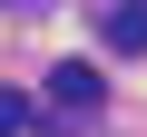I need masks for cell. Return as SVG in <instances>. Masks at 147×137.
Listing matches in <instances>:
<instances>
[{"label":"cell","mask_w":147,"mask_h":137,"mask_svg":"<svg viewBox=\"0 0 147 137\" xmlns=\"http://www.w3.org/2000/svg\"><path fill=\"white\" fill-rule=\"evenodd\" d=\"M49 108H59V118H98V108H108V68L59 59V68H49Z\"/></svg>","instance_id":"cell-1"},{"label":"cell","mask_w":147,"mask_h":137,"mask_svg":"<svg viewBox=\"0 0 147 137\" xmlns=\"http://www.w3.org/2000/svg\"><path fill=\"white\" fill-rule=\"evenodd\" d=\"M98 39L108 49H147V0H108L98 10Z\"/></svg>","instance_id":"cell-2"},{"label":"cell","mask_w":147,"mask_h":137,"mask_svg":"<svg viewBox=\"0 0 147 137\" xmlns=\"http://www.w3.org/2000/svg\"><path fill=\"white\" fill-rule=\"evenodd\" d=\"M0 137H30V98L20 88H0Z\"/></svg>","instance_id":"cell-3"},{"label":"cell","mask_w":147,"mask_h":137,"mask_svg":"<svg viewBox=\"0 0 147 137\" xmlns=\"http://www.w3.org/2000/svg\"><path fill=\"white\" fill-rule=\"evenodd\" d=\"M0 10H10V0H0Z\"/></svg>","instance_id":"cell-4"}]
</instances>
